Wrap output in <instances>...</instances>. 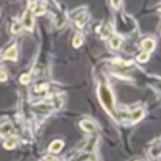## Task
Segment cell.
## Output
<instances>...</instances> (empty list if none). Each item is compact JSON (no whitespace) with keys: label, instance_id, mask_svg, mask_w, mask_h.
<instances>
[{"label":"cell","instance_id":"cell-21","mask_svg":"<svg viewBox=\"0 0 161 161\" xmlns=\"http://www.w3.org/2000/svg\"><path fill=\"white\" fill-rule=\"evenodd\" d=\"M44 160L46 161H58V158H56V157H52V155H46Z\"/></svg>","mask_w":161,"mask_h":161},{"label":"cell","instance_id":"cell-2","mask_svg":"<svg viewBox=\"0 0 161 161\" xmlns=\"http://www.w3.org/2000/svg\"><path fill=\"white\" fill-rule=\"evenodd\" d=\"M20 25L27 30V31H33L35 28V19H33V11L31 9H27L22 16V20H20Z\"/></svg>","mask_w":161,"mask_h":161},{"label":"cell","instance_id":"cell-16","mask_svg":"<svg viewBox=\"0 0 161 161\" xmlns=\"http://www.w3.org/2000/svg\"><path fill=\"white\" fill-rule=\"evenodd\" d=\"M44 13H46V6H44V5L35 6V9H33V16H41V14H44Z\"/></svg>","mask_w":161,"mask_h":161},{"label":"cell","instance_id":"cell-20","mask_svg":"<svg viewBox=\"0 0 161 161\" xmlns=\"http://www.w3.org/2000/svg\"><path fill=\"white\" fill-rule=\"evenodd\" d=\"M8 80V72L6 70H0V81H6Z\"/></svg>","mask_w":161,"mask_h":161},{"label":"cell","instance_id":"cell-13","mask_svg":"<svg viewBox=\"0 0 161 161\" xmlns=\"http://www.w3.org/2000/svg\"><path fill=\"white\" fill-rule=\"evenodd\" d=\"M16 146H17V138H16V136H8L6 141L3 142V147H5L6 150H13Z\"/></svg>","mask_w":161,"mask_h":161},{"label":"cell","instance_id":"cell-3","mask_svg":"<svg viewBox=\"0 0 161 161\" xmlns=\"http://www.w3.org/2000/svg\"><path fill=\"white\" fill-rule=\"evenodd\" d=\"M88 19H89V14H88V11L86 9H78L75 14H74V24L77 25V28H83V25L88 22Z\"/></svg>","mask_w":161,"mask_h":161},{"label":"cell","instance_id":"cell-19","mask_svg":"<svg viewBox=\"0 0 161 161\" xmlns=\"http://www.w3.org/2000/svg\"><path fill=\"white\" fill-rule=\"evenodd\" d=\"M49 89V85L47 83H42V85H38L36 86V92H46Z\"/></svg>","mask_w":161,"mask_h":161},{"label":"cell","instance_id":"cell-4","mask_svg":"<svg viewBox=\"0 0 161 161\" xmlns=\"http://www.w3.org/2000/svg\"><path fill=\"white\" fill-rule=\"evenodd\" d=\"M80 128L83 131H86V133H96L99 130L97 124L94 120H91V119H81L80 120Z\"/></svg>","mask_w":161,"mask_h":161},{"label":"cell","instance_id":"cell-6","mask_svg":"<svg viewBox=\"0 0 161 161\" xmlns=\"http://www.w3.org/2000/svg\"><path fill=\"white\" fill-rule=\"evenodd\" d=\"M63 147H64V141L63 139H55L49 144V152L50 153H59L63 150Z\"/></svg>","mask_w":161,"mask_h":161},{"label":"cell","instance_id":"cell-9","mask_svg":"<svg viewBox=\"0 0 161 161\" xmlns=\"http://www.w3.org/2000/svg\"><path fill=\"white\" fill-rule=\"evenodd\" d=\"M141 47H142V52L150 53L152 50H155V39H152V38H146V39L142 41Z\"/></svg>","mask_w":161,"mask_h":161},{"label":"cell","instance_id":"cell-10","mask_svg":"<svg viewBox=\"0 0 161 161\" xmlns=\"http://www.w3.org/2000/svg\"><path fill=\"white\" fill-rule=\"evenodd\" d=\"M70 161H97L96 155L91 153V152H85V153H80L77 157H72Z\"/></svg>","mask_w":161,"mask_h":161},{"label":"cell","instance_id":"cell-14","mask_svg":"<svg viewBox=\"0 0 161 161\" xmlns=\"http://www.w3.org/2000/svg\"><path fill=\"white\" fill-rule=\"evenodd\" d=\"M136 59H138V63H147L150 59V56H149V53H146V52H141V53H138Z\"/></svg>","mask_w":161,"mask_h":161},{"label":"cell","instance_id":"cell-1","mask_svg":"<svg viewBox=\"0 0 161 161\" xmlns=\"http://www.w3.org/2000/svg\"><path fill=\"white\" fill-rule=\"evenodd\" d=\"M97 91H99V99H100L102 105L105 107V109H107L108 113L113 114V109H114V97H113L111 89L108 88L105 83H100Z\"/></svg>","mask_w":161,"mask_h":161},{"label":"cell","instance_id":"cell-15","mask_svg":"<svg viewBox=\"0 0 161 161\" xmlns=\"http://www.w3.org/2000/svg\"><path fill=\"white\" fill-rule=\"evenodd\" d=\"M72 44H74V47H80V46L83 44V38H81V35H80V33H77V35L74 36Z\"/></svg>","mask_w":161,"mask_h":161},{"label":"cell","instance_id":"cell-5","mask_svg":"<svg viewBox=\"0 0 161 161\" xmlns=\"http://www.w3.org/2000/svg\"><path fill=\"white\" fill-rule=\"evenodd\" d=\"M144 114H146V111H144V108H136V109H133L130 114H128V119H130V122H133V124H136V122H139L142 117H144Z\"/></svg>","mask_w":161,"mask_h":161},{"label":"cell","instance_id":"cell-7","mask_svg":"<svg viewBox=\"0 0 161 161\" xmlns=\"http://www.w3.org/2000/svg\"><path fill=\"white\" fill-rule=\"evenodd\" d=\"M52 109L53 108H52V105H49V103H41V105H35L33 107V111L38 113V114H41V116H47Z\"/></svg>","mask_w":161,"mask_h":161},{"label":"cell","instance_id":"cell-17","mask_svg":"<svg viewBox=\"0 0 161 161\" xmlns=\"http://www.w3.org/2000/svg\"><path fill=\"white\" fill-rule=\"evenodd\" d=\"M20 28H22V25H20V22H14V24L11 25V33H14V35H17V33H20Z\"/></svg>","mask_w":161,"mask_h":161},{"label":"cell","instance_id":"cell-12","mask_svg":"<svg viewBox=\"0 0 161 161\" xmlns=\"http://www.w3.org/2000/svg\"><path fill=\"white\" fill-rule=\"evenodd\" d=\"M11 133H13V124L3 122L0 125V136H11Z\"/></svg>","mask_w":161,"mask_h":161},{"label":"cell","instance_id":"cell-8","mask_svg":"<svg viewBox=\"0 0 161 161\" xmlns=\"http://www.w3.org/2000/svg\"><path fill=\"white\" fill-rule=\"evenodd\" d=\"M3 58L5 59H11V61H16L17 59V46L13 44L11 47L6 49V52L3 53Z\"/></svg>","mask_w":161,"mask_h":161},{"label":"cell","instance_id":"cell-11","mask_svg":"<svg viewBox=\"0 0 161 161\" xmlns=\"http://www.w3.org/2000/svg\"><path fill=\"white\" fill-rule=\"evenodd\" d=\"M122 36H119V35H114V36H111L109 38V47L113 49V50H117V49H120L122 47Z\"/></svg>","mask_w":161,"mask_h":161},{"label":"cell","instance_id":"cell-18","mask_svg":"<svg viewBox=\"0 0 161 161\" xmlns=\"http://www.w3.org/2000/svg\"><path fill=\"white\" fill-rule=\"evenodd\" d=\"M19 80H20V83H22V85H28V83H30V80H31V75H30V74H22Z\"/></svg>","mask_w":161,"mask_h":161}]
</instances>
